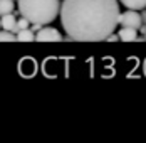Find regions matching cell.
I'll return each mask as SVG.
<instances>
[{"instance_id": "6da1fadb", "label": "cell", "mask_w": 146, "mask_h": 143, "mask_svg": "<svg viewBox=\"0 0 146 143\" xmlns=\"http://www.w3.org/2000/svg\"><path fill=\"white\" fill-rule=\"evenodd\" d=\"M60 24L69 39L79 42L106 41L117 27V0H64Z\"/></svg>"}, {"instance_id": "7a4b0ae2", "label": "cell", "mask_w": 146, "mask_h": 143, "mask_svg": "<svg viewBox=\"0 0 146 143\" xmlns=\"http://www.w3.org/2000/svg\"><path fill=\"white\" fill-rule=\"evenodd\" d=\"M17 7L30 24L47 25L59 15L60 0H17Z\"/></svg>"}, {"instance_id": "3957f363", "label": "cell", "mask_w": 146, "mask_h": 143, "mask_svg": "<svg viewBox=\"0 0 146 143\" xmlns=\"http://www.w3.org/2000/svg\"><path fill=\"white\" fill-rule=\"evenodd\" d=\"M117 24L121 27H133V29H139L143 20H141V14L138 10H131L128 9L126 12L117 15Z\"/></svg>"}, {"instance_id": "277c9868", "label": "cell", "mask_w": 146, "mask_h": 143, "mask_svg": "<svg viewBox=\"0 0 146 143\" xmlns=\"http://www.w3.org/2000/svg\"><path fill=\"white\" fill-rule=\"evenodd\" d=\"M34 41H37V42H60L62 35H60V32L57 29L54 27H40L35 32Z\"/></svg>"}, {"instance_id": "5b68a950", "label": "cell", "mask_w": 146, "mask_h": 143, "mask_svg": "<svg viewBox=\"0 0 146 143\" xmlns=\"http://www.w3.org/2000/svg\"><path fill=\"white\" fill-rule=\"evenodd\" d=\"M117 37L119 41H124V42H133V41H138V29L133 27H123L117 32Z\"/></svg>"}, {"instance_id": "8992f818", "label": "cell", "mask_w": 146, "mask_h": 143, "mask_svg": "<svg viewBox=\"0 0 146 143\" xmlns=\"http://www.w3.org/2000/svg\"><path fill=\"white\" fill-rule=\"evenodd\" d=\"M34 37H35V32L27 29H20L15 32V41H20V42H34Z\"/></svg>"}, {"instance_id": "52a82bcc", "label": "cell", "mask_w": 146, "mask_h": 143, "mask_svg": "<svg viewBox=\"0 0 146 143\" xmlns=\"http://www.w3.org/2000/svg\"><path fill=\"white\" fill-rule=\"evenodd\" d=\"M20 71L24 76H27V78H32L35 71H37V66H35V62L32 61V59H25V61H22V64H20Z\"/></svg>"}, {"instance_id": "ba28073f", "label": "cell", "mask_w": 146, "mask_h": 143, "mask_svg": "<svg viewBox=\"0 0 146 143\" xmlns=\"http://www.w3.org/2000/svg\"><path fill=\"white\" fill-rule=\"evenodd\" d=\"M15 22H17V19L14 17V14L10 12V14H5L0 17V27L5 29V30H14L15 27Z\"/></svg>"}, {"instance_id": "9c48e42d", "label": "cell", "mask_w": 146, "mask_h": 143, "mask_svg": "<svg viewBox=\"0 0 146 143\" xmlns=\"http://www.w3.org/2000/svg\"><path fill=\"white\" fill-rule=\"evenodd\" d=\"M119 2L131 10H143L146 7V0H119Z\"/></svg>"}, {"instance_id": "30bf717a", "label": "cell", "mask_w": 146, "mask_h": 143, "mask_svg": "<svg viewBox=\"0 0 146 143\" xmlns=\"http://www.w3.org/2000/svg\"><path fill=\"white\" fill-rule=\"evenodd\" d=\"M14 10V0H0V17Z\"/></svg>"}, {"instance_id": "8fae6325", "label": "cell", "mask_w": 146, "mask_h": 143, "mask_svg": "<svg viewBox=\"0 0 146 143\" xmlns=\"http://www.w3.org/2000/svg\"><path fill=\"white\" fill-rule=\"evenodd\" d=\"M15 41V34L12 30H0V42H14Z\"/></svg>"}, {"instance_id": "7c38bea8", "label": "cell", "mask_w": 146, "mask_h": 143, "mask_svg": "<svg viewBox=\"0 0 146 143\" xmlns=\"http://www.w3.org/2000/svg\"><path fill=\"white\" fill-rule=\"evenodd\" d=\"M117 39H119V37H117V35H114V34H109V35L106 37V41H109V42H116Z\"/></svg>"}, {"instance_id": "4fadbf2b", "label": "cell", "mask_w": 146, "mask_h": 143, "mask_svg": "<svg viewBox=\"0 0 146 143\" xmlns=\"http://www.w3.org/2000/svg\"><path fill=\"white\" fill-rule=\"evenodd\" d=\"M42 27V25H40V24H34V25H32V29H30V30H34V32H37V30H39V29Z\"/></svg>"}, {"instance_id": "5bb4252c", "label": "cell", "mask_w": 146, "mask_h": 143, "mask_svg": "<svg viewBox=\"0 0 146 143\" xmlns=\"http://www.w3.org/2000/svg\"><path fill=\"white\" fill-rule=\"evenodd\" d=\"M145 39H146V32H145Z\"/></svg>"}]
</instances>
